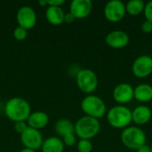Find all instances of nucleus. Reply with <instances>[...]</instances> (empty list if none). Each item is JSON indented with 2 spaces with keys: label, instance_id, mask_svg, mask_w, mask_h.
I'll use <instances>...</instances> for the list:
<instances>
[{
  "label": "nucleus",
  "instance_id": "1",
  "mask_svg": "<svg viewBox=\"0 0 152 152\" xmlns=\"http://www.w3.org/2000/svg\"><path fill=\"white\" fill-rule=\"evenodd\" d=\"M4 114L12 121H27L31 114L29 103L23 98L13 97L8 100L4 106Z\"/></svg>",
  "mask_w": 152,
  "mask_h": 152
},
{
  "label": "nucleus",
  "instance_id": "2",
  "mask_svg": "<svg viewBox=\"0 0 152 152\" xmlns=\"http://www.w3.org/2000/svg\"><path fill=\"white\" fill-rule=\"evenodd\" d=\"M100 130V121L88 116L80 118L75 124V134L83 140H91L94 138L99 134Z\"/></svg>",
  "mask_w": 152,
  "mask_h": 152
},
{
  "label": "nucleus",
  "instance_id": "3",
  "mask_svg": "<svg viewBox=\"0 0 152 152\" xmlns=\"http://www.w3.org/2000/svg\"><path fill=\"white\" fill-rule=\"evenodd\" d=\"M107 121L114 128L125 129L132 122V110L124 105L113 106L107 112Z\"/></svg>",
  "mask_w": 152,
  "mask_h": 152
},
{
  "label": "nucleus",
  "instance_id": "4",
  "mask_svg": "<svg viewBox=\"0 0 152 152\" xmlns=\"http://www.w3.org/2000/svg\"><path fill=\"white\" fill-rule=\"evenodd\" d=\"M81 109L86 116L99 119L107 112V107L102 98L94 94L86 95L81 102Z\"/></svg>",
  "mask_w": 152,
  "mask_h": 152
},
{
  "label": "nucleus",
  "instance_id": "5",
  "mask_svg": "<svg viewBox=\"0 0 152 152\" xmlns=\"http://www.w3.org/2000/svg\"><path fill=\"white\" fill-rule=\"evenodd\" d=\"M147 136L145 132L137 126H128L121 133V142L124 146L130 150H138L146 144Z\"/></svg>",
  "mask_w": 152,
  "mask_h": 152
},
{
  "label": "nucleus",
  "instance_id": "6",
  "mask_svg": "<svg viewBox=\"0 0 152 152\" xmlns=\"http://www.w3.org/2000/svg\"><path fill=\"white\" fill-rule=\"evenodd\" d=\"M77 85L80 91L86 94H91L98 87V77L90 69H83L77 72Z\"/></svg>",
  "mask_w": 152,
  "mask_h": 152
},
{
  "label": "nucleus",
  "instance_id": "7",
  "mask_svg": "<svg viewBox=\"0 0 152 152\" xmlns=\"http://www.w3.org/2000/svg\"><path fill=\"white\" fill-rule=\"evenodd\" d=\"M104 16L110 22H118L125 17L126 4L121 0H110L104 6Z\"/></svg>",
  "mask_w": 152,
  "mask_h": 152
},
{
  "label": "nucleus",
  "instance_id": "8",
  "mask_svg": "<svg viewBox=\"0 0 152 152\" xmlns=\"http://www.w3.org/2000/svg\"><path fill=\"white\" fill-rule=\"evenodd\" d=\"M133 74L139 78L149 77L152 73V57L148 54L138 56L132 64Z\"/></svg>",
  "mask_w": 152,
  "mask_h": 152
},
{
  "label": "nucleus",
  "instance_id": "9",
  "mask_svg": "<svg viewBox=\"0 0 152 152\" xmlns=\"http://www.w3.org/2000/svg\"><path fill=\"white\" fill-rule=\"evenodd\" d=\"M20 141L24 148L37 151L42 147L43 137L38 130L28 127L27 130L20 134Z\"/></svg>",
  "mask_w": 152,
  "mask_h": 152
},
{
  "label": "nucleus",
  "instance_id": "10",
  "mask_svg": "<svg viewBox=\"0 0 152 152\" xmlns=\"http://www.w3.org/2000/svg\"><path fill=\"white\" fill-rule=\"evenodd\" d=\"M17 22L20 27L25 29H31L37 23V14L35 10L28 5L21 6L16 15Z\"/></svg>",
  "mask_w": 152,
  "mask_h": 152
},
{
  "label": "nucleus",
  "instance_id": "11",
  "mask_svg": "<svg viewBox=\"0 0 152 152\" xmlns=\"http://www.w3.org/2000/svg\"><path fill=\"white\" fill-rule=\"evenodd\" d=\"M134 88L128 83H120L113 90V98L120 105L126 104L134 99Z\"/></svg>",
  "mask_w": 152,
  "mask_h": 152
},
{
  "label": "nucleus",
  "instance_id": "12",
  "mask_svg": "<svg viewBox=\"0 0 152 152\" xmlns=\"http://www.w3.org/2000/svg\"><path fill=\"white\" fill-rule=\"evenodd\" d=\"M93 11V3L91 0H73L69 6V12L76 19H85L88 17Z\"/></svg>",
  "mask_w": 152,
  "mask_h": 152
},
{
  "label": "nucleus",
  "instance_id": "13",
  "mask_svg": "<svg viewBox=\"0 0 152 152\" xmlns=\"http://www.w3.org/2000/svg\"><path fill=\"white\" fill-rule=\"evenodd\" d=\"M130 41L129 35L123 30H113L107 34L105 37L106 44L115 49H120L126 47Z\"/></svg>",
  "mask_w": 152,
  "mask_h": 152
},
{
  "label": "nucleus",
  "instance_id": "14",
  "mask_svg": "<svg viewBox=\"0 0 152 152\" xmlns=\"http://www.w3.org/2000/svg\"><path fill=\"white\" fill-rule=\"evenodd\" d=\"M151 110L146 105H139L132 111V121L139 126L147 124L151 119Z\"/></svg>",
  "mask_w": 152,
  "mask_h": 152
},
{
  "label": "nucleus",
  "instance_id": "15",
  "mask_svg": "<svg viewBox=\"0 0 152 152\" xmlns=\"http://www.w3.org/2000/svg\"><path fill=\"white\" fill-rule=\"evenodd\" d=\"M49 122L48 115L44 111H36L29 115L28 118L27 119V124L29 127L40 130L45 128Z\"/></svg>",
  "mask_w": 152,
  "mask_h": 152
},
{
  "label": "nucleus",
  "instance_id": "16",
  "mask_svg": "<svg viewBox=\"0 0 152 152\" xmlns=\"http://www.w3.org/2000/svg\"><path fill=\"white\" fill-rule=\"evenodd\" d=\"M65 13L61 7L59 6H48L45 11V17L47 21L54 26L61 25L64 22Z\"/></svg>",
  "mask_w": 152,
  "mask_h": 152
},
{
  "label": "nucleus",
  "instance_id": "17",
  "mask_svg": "<svg viewBox=\"0 0 152 152\" xmlns=\"http://www.w3.org/2000/svg\"><path fill=\"white\" fill-rule=\"evenodd\" d=\"M134 98L140 102H149L152 100V86L149 84H140L134 90Z\"/></svg>",
  "mask_w": 152,
  "mask_h": 152
},
{
  "label": "nucleus",
  "instance_id": "18",
  "mask_svg": "<svg viewBox=\"0 0 152 152\" xmlns=\"http://www.w3.org/2000/svg\"><path fill=\"white\" fill-rule=\"evenodd\" d=\"M41 150L42 152H63L64 143L59 137H49L43 142Z\"/></svg>",
  "mask_w": 152,
  "mask_h": 152
},
{
  "label": "nucleus",
  "instance_id": "19",
  "mask_svg": "<svg viewBox=\"0 0 152 152\" xmlns=\"http://www.w3.org/2000/svg\"><path fill=\"white\" fill-rule=\"evenodd\" d=\"M55 132L62 138L68 134H75V125L68 118L59 119L54 126Z\"/></svg>",
  "mask_w": 152,
  "mask_h": 152
},
{
  "label": "nucleus",
  "instance_id": "20",
  "mask_svg": "<svg viewBox=\"0 0 152 152\" xmlns=\"http://www.w3.org/2000/svg\"><path fill=\"white\" fill-rule=\"evenodd\" d=\"M145 2L142 0H130L126 4V11L132 16H137L144 10Z\"/></svg>",
  "mask_w": 152,
  "mask_h": 152
},
{
  "label": "nucleus",
  "instance_id": "21",
  "mask_svg": "<svg viewBox=\"0 0 152 152\" xmlns=\"http://www.w3.org/2000/svg\"><path fill=\"white\" fill-rule=\"evenodd\" d=\"M77 151L78 152H92L93 144L90 140H83L80 139L77 142Z\"/></svg>",
  "mask_w": 152,
  "mask_h": 152
},
{
  "label": "nucleus",
  "instance_id": "22",
  "mask_svg": "<svg viewBox=\"0 0 152 152\" xmlns=\"http://www.w3.org/2000/svg\"><path fill=\"white\" fill-rule=\"evenodd\" d=\"M27 35H28V30L20 26L15 28L13 30V37L18 41L24 40L27 37Z\"/></svg>",
  "mask_w": 152,
  "mask_h": 152
},
{
  "label": "nucleus",
  "instance_id": "23",
  "mask_svg": "<svg viewBox=\"0 0 152 152\" xmlns=\"http://www.w3.org/2000/svg\"><path fill=\"white\" fill-rule=\"evenodd\" d=\"M62 142L64 143V145L68 146V147H72L77 143V137L75 134H68L66 136L63 137Z\"/></svg>",
  "mask_w": 152,
  "mask_h": 152
},
{
  "label": "nucleus",
  "instance_id": "24",
  "mask_svg": "<svg viewBox=\"0 0 152 152\" xmlns=\"http://www.w3.org/2000/svg\"><path fill=\"white\" fill-rule=\"evenodd\" d=\"M143 12H144L146 20L152 23V1H149L148 3L145 4Z\"/></svg>",
  "mask_w": 152,
  "mask_h": 152
},
{
  "label": "nucleus",
  "instance_id": "25",
  "mask_svg": "<svg viewBox=\"0 0 152 152\" xmlns=\"http://www.w3.org/2000/svg\"><path fill=\"white\" fill-rule=\"evenodd\" d=\"M28 127V126L27 124V121H20V122H15L14 123V128L20 134L24 133L27 130Z\"/></svg>",
  "mask_w": 152,
  "mask_h": 152
},
{
  "label": "nucleus",
  "instance_id": "26",
  "mask_svg": "<svg viewBox=\"0 0 152 152\" xmlns=\"http://www.w3.org/2000/svg\"><path fill=\"white\" fill-rule=\"evenodd\" d=\"M142 30L143 33H146V34H150L152 32V23L148 21V20H145L142 22Z\"/></svg>",
  "mask_w": 152,
  "mask_h": 152
},
{
  "label": "nucleus",
  "instance_id": "27",
  "mask_svg": "<svg viewBox=\"0 0 152 152\" xmlns=\"http://www.w3.org/2000/svg\"><path fill=\"white\" fill-rule=\"evenodd\" d=\"M64 0H47L48 6H59L61 7L64 4Z\"/></svg>",
  "mask_w": 152,
  "mask_h": 152
},
{
  "label": "nucleus",
  "instance_id": "28",
  "mask_svg": "<svg viewBox=\"0 0 152 152\" xmlns=\"http://www.w3.org/2000/svg\"><path fill=\"white\" fill-rule=\"evenodd\" d=\"M76 20V18L70 13V12H67L65 13V16H64V22L65 23H68V24H70L72 22H74Z\"/></svg>",
  "mask_w": 152,
  "mask_h": 152
},
{
  "label": "nucleus",
  "instance_id": "29",
  "mask_svg": "<svg viewBox=\"0 0 152 152\" xmlns=\"http://www.w3.org/2000/svg\"><path fill=\"white\" fill-rule=\"evenodd\" d=\"M137 152H151V146L144 144L137 150Z\"/></svg>",
  "mask_w": 152,
  "mask_h": 152
},
{
  "label": "nucleus",
  "instance_id": "30",
  "mask_svg": "<svg viewBox=\"0 0 152 152\" xmlns=\"http://www.w3.org/2000/svg\"><path fill=\"white\" fill-rule=\"evenodd\" d=\"M38 4H39L41 6H45V5H47V0H40V1L38 2Z\"/></svg>",
  "mask_w": 152,
  "mask_h": 152
},
{
  "label": "nucleus",
  "instance_id": "31",
  "mask_svg": "<svg viewBox=\"0 0 152 152\" xmlns=\"http://www.w3.org/2000/svg\"><path fill=\"white\" fill-rule=\"evenodd\" d=\"M20 152H37V151H33V150H30V149L24 148L23 150H21Z\"/></svg>",
  "mask_w": 152,
  "mask_h": 152
},
{
  "label": "nucleus",
  "instance_id": "32",
  "mask_svg": "<svg viewBox=\"0 0 152 152\" xmlns=\"http://www.w3.org/2000/svg\"><path fill=\"white\" fill-rule=\"evenodd\" d=\"M151 152H152V145L151 146Z\"/></svg>",
  "mask_w": 152,
  "mask_h": 152
}]
</instances>
